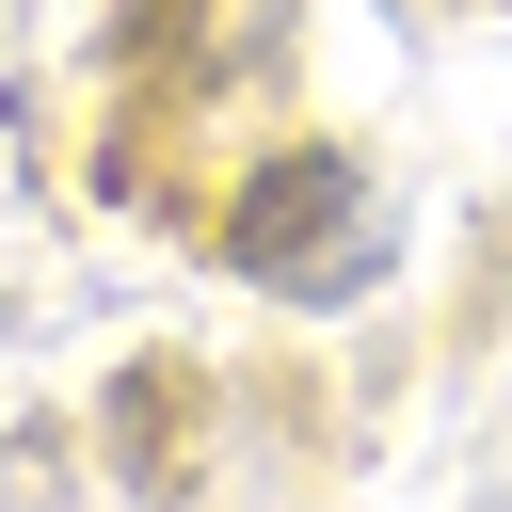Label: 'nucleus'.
<instances>
[{
  "instance_id": "1",
  "label": "nucleus",
  "mask_w": 512,
  "mask_h": 512,
  "mask_svg": "<svg viewBox=\"0 0 512 512\" xmlns=\"http://www.w3.org/2000/svg\"><path fill=\"white\" fill-rule=\"evenodd\" d=\"M224 240H240L256 288H288V304H352V288L384 272V192H368V160L288 144V160H256V192H240Z\"/></svg>"
}]
</instances>
